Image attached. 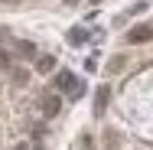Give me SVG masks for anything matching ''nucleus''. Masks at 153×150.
I'll return each instance as SVG.
<instances>
[{
  "instance_id": "nucleus-1",
  "label": "nucleus",
  "mask_w": 153,
  "mask_h": 150,
  "mask_svg": "<svg viewBox=\"0 0 153 150\" xmlns=\"http://www.w3.org/2000/svg\"><path fill=\"white\" fill-rule=\"evenodd\" d=\"M56 85H59V88H65L72 98H82V95H85V85H82V82H75V75H72L68 69H62L59 75H56Z\"/></svg>"
},
{
  "instance_id": "nucleus-2",
  "label": "nucleus",
  "mask_w": 153,
  "mask_h": 150,
  "mask_svg": "<svg viewBox=\"0 0 153 150\" xmlns=\"http://www.w3.org/2000/svg\"><path fill=\"white\" fill-rule=\"evenodd\" d=\"M147 39H153V26H134V30L127 33V43H147Z\"/></svg>"
},
{
  "instance_id": "nucleus-3",
  "label": "nucleus",
  "mask_w": 153,
  "mask_h": 150,
  "mask_svg": "<svg viewBox=\"0 0 153 150\" xmlns=\"http://www.w3.org/2000/svg\"><path fill=\"white\" fill-rule=\"evenodd\" d=\"M59 95H46V98H42V114H49V118H56V114H59Z\"/></svg>"
},
{
  "instance_id": "nucleus-4",
  "label": "nucleus",
  "mask_w": 153,
  "mask_h": 150,
  "mask_svg": "<svg viewBox=\"0 0 153 150\" xmlns=\"http://www.w3.org/2000/svg\"><path fill=\"white\" fill-rule=\"evenodd\" d=\"M108 98H111V88H108V85H101V88H98V101H94V114H104Z\"/></svg>"
},
{
  "instance_id": "nucleus-5",
  "label": "nucleus",
  "mask_w": 153,
  "mask_h": 150,
  "mask_svg": "<svg viewBox=\"0 0 153 150\" xmlns=\"http://www.w3.org/2000/svg\"><path fill=\"white\" fill-rule=\"evenodd\" d=\"M36 69H39V72H52V69H56V56H39V59H36Z\"/></svg>"
},
{
  "instance_id": "nucleus-6",
  "label": "nucleus",
  "mask_w": 153,
  "mask_h": 150,
  "mask_svg": "<svg viewBox=\"0 0 153 150\" xmlns=\"http://www.w3.org/2000/svg\"><path fill=\"white\" fill-rule=\"evenodd\" d=\"M16 52L26 56V59H33V56H36V46H33V43H16Z\"/></svg>"
},
{
  "instance_id": "nucleus-7",
  "label": "nucleus",
  "mask_w": 153,
  "mask_h": 150,
  "mask_svg": "<svg viewBox=\"0 0 153 150\" xmlns=\"http://www.w3.org/2000/svg\"><path fill=\"white\" fill-rule=\"evenodd\" d=\"M85 39H88L85 30H72V33H68V43H72V46H78V43H85Z\"/></svg>"
},
{
  "instance_id": "nucleus-8",
  "label": "nucleus",
  "mask_w": 153,
  "mask_h": 150,
  "mask_svg": "<svg viewBox=\"0 0 153 150\" xmlns=\"http://www.w3.org/2000/svg\"><path fill=\"white\" fill-rule=\"evenodd\" d=\"M108 69H111V72H117V69H124V56H114V59L108 62Z\"/></svg>"
},
{
  "instance_id": "nucleus-9",
  "label": "nucleus",
  "mask_w": 153,
  "mask_h": 150,
  "mask_svg": "<svg viewBox=\"0 0 153 150\" xmlns=\"http://www.w3.org/2000/svg\"><path fill=\"white\" fill-rule=\"evenodd\" d=\"M91 3H101V0H91Z\"/></svg>"
},
{
  "instance_id": "nucleus-10",
  "label": "nucleus",
  "mask_w": 153,
  "mask_h": 150,
  "mask_svg": "<svg viewBox=\"0 0 153 150\" xmlns=\"http://www.w3.org/2000/svg\"><path fill=\"white\" fill-rule=\"evenodd\" d=\"M0 3H7V0H0Z\"/></svg>"
}]
</instances>
